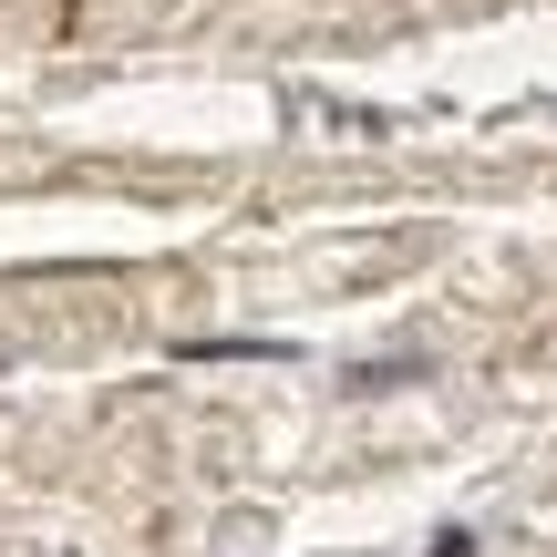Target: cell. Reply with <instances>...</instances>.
I'll use <instances>...</instances> for the list:
<instances>
[{
  "instance_id": "1",
  "label": "cell",
  "mask_w": 557,
  "mask_h": 557,
  "mask_svg": "<svg viewBox=\"0 0 557 557\" xmlns=\"http://www.w3.org/2000/svg\"><path fill=\"white\" fill-rule=\"evenodd\" d=\"M434 557H475V537H465V527H444V537H434Z\"/></svg>"
}]
</instances>
